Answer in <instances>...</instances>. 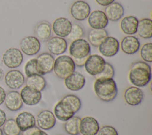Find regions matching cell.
Here are the masks:
<instances>
[{"mask_svg": "<svg viewBox=\"0 0 152 135\" xmlns=\"http://www.w3.org/2000/svg\"><path fill=\"white\" fill-rule=\"evenodd\" d=\"M115 75V70L113 66L109 62H106L103 70L95 77L97 78H113Z\"/></svg>", "mask_w": 152, "mask_h": 135, "instance_id": "35", "label": "cell"}, {"mask_svg": "<svg viewBox=\"0 0 152 135\" xmlns=\"http://www.w3.org/2000/svg\"><path fill=\"white\" fill-rule=\"evenodd\" d=\"M4 103L5 107L11 111L20 110L23 105L20 92L14 90L10 91L6 94Z\"/></svg>", "mask_w": 152, "mask_h": 135, "instance_id": "21", "label": "cell"}, {"mask_svg": "<svg viewBox=\"0 0 152 135\" xmlns=\"http://www.w3.org/2000/svg\"><path fill=\"white\" fill-rule=\"evenodd\" d=\"M96 2L100 6L106 7L109 4H112L115 1V0H95Z\"/></svg>", "mask_w": 152, "mask_h": 135, "instance_id": "38", "label": "cell"}, {"mask_svg": "<svg viewBox=\"0 0 152 135\" xmlns=\"http://www.w3.org/2000/svg\"><path fill=\"white\" fill-rule=\"evenodd\" d=\"M2 131L5 135H20L21 131L13 118L6 120L2 126Z\"/></svg>", "mask_w": 152, "mask_h": 135, "instance_id": "30", "label": "cell"}, {"mask_svg": "<svg viewBox=\"0 0 152 135\" xmlns=\"http://www.w3.org/2000/svg\"><path fill=\"white\" fill-rule=\"evenodd\" d=\"M91 12L90 5L82 0L76 1L70 7L71 17L77 21H82L87 19Z\"/></svg>", "mask_w": 152, "mask_h": 135, "instance_id": "8", "label": "cell"}, {"mask_svg": "<svg viewBox=\"0 0 152 135\" xmlns=\"http://www.w3.org/2000/svg\"><path fill=\"white\" fill-rule=\"evenodd\" d=\"M80 120V117L74 115L65 121L64 127L65 132L69 135H78Z\"/></svg>", "mask_w": 152, "mask_h": 135, "instance_id": "29", "label": "cell"}, {"mask_svg": "<svg viewBox=\"0 0 152 135\" xmlns=\"http://www.w3.org/2000/svg\"><path fill=\"white\" fill-rule=\"evenodd\" d=\"M108 20L111 21H117L122 18L124 14V7L118 2H113L109 5L105 7L104 9Z\"/></svg>", "mask_w": 152, "mask_h": 135, "instance_id": "22", "label": "cell"}, {"mask_svg": "<svg viewBox=\"0 0 152 135\" xmlns=\"http://www.w3.org/2000/svg\"><path fill=\"white\" fill-rule=\"evenodd\" d=\"M20 94L23 102L29 106L39 104L42 99L41 91L27 85L21 89Z\"/></svg>", "mask_w": 152, "mask_h": 135, "instance_id": "11", "label": "cell"}, {"mask_svg": "<svg viewBox=\"0 0 152 135\" xmlns=\"http://www.w3.org/2000/svg\"><path fill=\"white\" fill-rule=\"evenodd\" d=\"M137 33L144 39L151 38L152 37V21L150 18H144L138 20Z\"/></svg>", "mask_w": 152, "mask_h": 135, "instance_id": "27", "label": "cell"}, {"mask_svg": "<svg viewBox=\"0 0 152 135\" xmlns=\"http://www.w3.org/2000/svg\"><path fill=\"white\" fill-rule=\"evenodd\" d=\"M21 135H48L44 130L40 129L36 126L23 131Z\"/></svg>", "mask_w": 152, "mask_h": 135, "instance_id": "37", "label": "cell"}, {"mask_svg": "<svg viewBox=\"0 0 152 135\" xmlns=\"http://www.w3.org/2000/svg\"><path fill=\"white\" fill-rule=\"evenodd\" d=\"M94 91L102 101L110 102L116 97L118 88L113 78H97L93 84Z\"/></svg>", "mask_w": 152, "mask_h": 135, "instance_id": "2", "label": "cell"}, {"mask_svg": "<svg viewBox=\"0 0 152 135\" xmlns=\"http://www.w3.org/2000/svg\"><path fill=\"white\" fill-rule=\"evenodd\" d=\"M128 78L133 86L144 87L147 85L151 79V69L148 63L137 61L131 64Z\"/></svg>", "mask_w": 152, "mask_h": 135, "instance_id": "1", "label": "cell"}, {"mask_svg": "<svg viewBox=\"0 0 152 135\" xmlns=\"http://www.w3.org/2000/svg\"><path fill=\"white\" fill-rule=\"evenodd\" d=\"M99 128V123L95 118L86 116L81 118L79 131L82 135H96Z\"/></svg>", "mask_w": 152, "mask_h": 135, "instance_id": "15", "label": "cell"}, {"mask_svg": "<svg viewBox=\"0 0 152 135\" xmlns=\"http://www.w3.org/2000/svg\"><path fill=\"white\" fill-rule=\"evenodd\" d=\"M36 59V66L39 74L45 75L53 70L55 58L49 53H42Z\"/></svg>", "mask_w": 152, "mask_h": 135, "instance_id": "10", "label": "cell"}, {"mask_svg": "<svg viewBox=\"0 0 152 135\" xmlns=\"http://www.w3.org/2000/svg\"><path fill=\"white\" fill-rule=\"evenodd\" d=\"M108 36L105 29H90L87 33L88 42L93 47H98L102 41Z\"/></svg>", "mask_w": 152, "mask_h": 135, "instance_id": "26", "label": "cell"}, {"mask_svg": "<svg viewBox=\"0 0 152 135\" xmlns=\"http://www.w3.org/2000/svg\"><path fill=\"white\" fill-rule=\"evenodd\" d=\"M6 92L5 89L0 86V105L4 102L5 98L6 97Z\"/></svg>", "mask_w": 152, "mask_h": 135, "instance_id": "41", "label": "cell"}, {"mask_svg": "<svg viewBox=\"0 0 152 135\" xmlns=\"http://www.w3.org/2000/svg\"><path fill=\"white\" fill-rule=\"evenodd\" d=\"M62 99L67 101L70 104L73 108L75 114L80 110L81 107V101L77 95L74 94H68L63 97Z\"/></svg>", "mask_w": 152, "mask_h": 135, "instance_id": "33", "label": "cell"}, {"mask_svg": "<svg viewBox=\"0 0 152 135\" xmlns=\"http://www.w3.org/2000/svg\"><path fill=\"white\" fill-rule=\"evenodd\" d=\"M36 37L40 41H47L52 37V25L47 21H42L34 28Z\"/></svg>", "mask_w": 152, "mask_h": 135, "instance_id": "25", "label": "cell"}, {"mask_svg": "<svg viewBox=\"0 0 152 135\" xmlns=\"http://www.w3.org/2000/svg\"><path fill=\"white\" fill-rule=\"evenodd\" d=\"M2 59L5 66L10 69H14L21 65L23 60V53L17 48L11 47L5 51Z\"/></svg>", "mask_w": 152, "mask_h": 135, "instance_id": "6", "label": "cell"}, {"mask_svg": "<svg viewBox=\"0 0 152 135\" xmlns=\"http://www.w3.org/2000/svg\"><path fill=\"white\" fill-rule=\"evenodd\" d=\"M7 120L6 114L4 110L0 108V127H2Z\"/></svg>", "mask_w": 152, "mask_h": 135, "instance_id": "39", "label": "cell"}, {"mask_svg": "<svg viewBox=\"0 0 152 135\" xmlns=\"http://www.w3.org/2000/svg\"><path fill=\"white\" fill-rule=\"evenodd\" d=\"M40 41L35 36H26L20 42V50L27 56L36 55L40 51Z\"/></svg>", "mask_w": 152, "mask_h": 135, "instance_id": "9", "label": "cell"}, {"mask_svg": "<svg viewBox=\"0 0 152 135\" xmlns=\"http://www.w3.org/2000/svg\"><path fill=\"white\" fill-rule=\"evenodd\" d=\"M46 47L49 53L59 56L66 51L68 43L66 40L63 37L53 36L47 41Z\"/></svg>", "mask_w": 152, "mask_h": 135, "instance_id": "14", "label": "cell"}, {"mask_svg": "<svg viewBox=\"0 0 152 135\" xmlns=\"http://www.w3.org/2000/svg\"><path fill=\"white\" fill-rule=\"evenodd\" d=\"M69 53L72 59H83L87 57L91 53L90 43L84 38L71 41L69 46Z\"/></svg>", "mask_w": 152, "mask_h": 135, "instance_id": "4", "label": "cell"}, {"mask_svg": "<svg viewBox=\"0 0 152 135\" xmlns=\"http://www.w3.org/2000/svg\"><path fill=\"white\" fill-rule=\"evenodd\" d=\"M106 62L104 59L99 54H90L87 57L84 66L87 73L96 76L103 70Z\"/></svg>", "mask_w": 152, "mask_h": 135, "instance_id": "5", "label": "cell"}, {"mask_svg": "<svg viewBox=\"0 0 152 135\" xmlns=\"http://www.w3.org/2000/svg\"><path fill=\"white\" fill-rule=\"evenodd\" d=\"M15 120L21 131L36 126V118L29 112L23 111L19 113Z\"/></svg>", "mask_w": 152, "mask_h": 135, "instance_id": "23", "label": "cell"}, {"mask_svg": "<svg viewBox=\"0 0 152 135\" xmlns=\"http://www.w3.org/2000/svg\"><path fill=\"white\" fill-rule=\"evenodd\" d=\"M87 22L93 29H104L108 25L109 20L103 11L95 10L90 12Z\"/></svg>", "mask_w": 152, "mask_h": 135, "instance_id": "18", "label": "cell"}, {"mask_svg": "<svg viewBox=\"0 0 152 135\" xmlns=\"http://www.w3.org/2000/svg\"><path fill=\"white\" fill-rule=\"evenodd\" d=\"M85 34V30L82 25L78 22H74L72 24L71 30L67 36L68 40L72 41L74 40L82 38Z\"/></svg>", "mask_w": 152, "mask_h": 135, "instance_id": "31", "label": "cell"}, {"mask_svg": "<svg viewBox=\"0 0 152 135\" xmlns=\"http://www.w3.org/2000/svg\"><path fill=\"white\" fill-rule=\"evenodd\" d=\"M96 135H119V134L115 128L109 125H104L99 128Z\"/></svg>", "mask_w": 152, "mask_h": 135, "instance_id": "36", "label": "cell"}, {"mask_svg": "<svg viewBox=\"0 0 152 135\" xmlns=\"http://www.w3.org/2000/svg\"><path fill=\"white\" fill-rule=\"evenodd\" d=\"M4 76V70L3 69L0 67V81L2 80V79L3 78Z\"/></svg>", "mask_w": 152, "mask_h": 135, "instance_id": "42", "label": "cell"}, {"mask_svg": "<svg viewBox=\"0 0 152 135\" xmlns=\"http://www.w3.org/2000/svg\"><path fill=\"white\" fill-rule=\"evenodd\" d=\"M24 71L27 77L37 74L39 75L37 69L36 58L30 59L26 63L24 67Z\"/></svg>", "mask_w": 152, "mask_h": 135, "instance_id": "34", "label": "cell"}, {"mask_svg": "<svg viewBox=\"0 0 152 135\" xmlns=\"http://www.w3.org/2000/svg\"><path fill=\"white\" fill-rule=\"evenodd\" d=\"M4 82L9 88L17 89L20 88L24 85L25 78L21 71L17 69H11L5 75Z\"/></svg>", "mask_w": 152, "mask_h": 135, "instance_id": "12", "label": "cell"}, {"mask_svg": "<svg viewBox=\"0 0 152 135\" xmlns=\"http://www.w3.org/2000/svg\"><path fill=\"white\" fill-rule=\"evenodd\" d=\"M0 135H4V133H3L2 130L1 128H0Z\"/></svg>", "mask_w": 152, "mask_h": 135, "instance_id": "43", "label": "cell"}, {"mask_svg": "<svg viewBox=\"0 0 152 135\" xmlns=\"http://www.w3.org/2000/svg\"><path fill=\"white\" fill-rule=\"evenodd\" d=\"M100 53L107 57L115 56L120 49L119 41L112 36L106 37L98 46Z\"/></svg>", "mask_w": 152, "mask_h": 135, "instance_id": "7", "label": "cell"}, {"mask_svg": "<svg viewBox=\"0 0 152 135\" xmlns=\"http://www.w3.org/2000/svg\"><path fill=\"white\" fill-rule=\"evenodd\" d=\"M85 76L79 72L74 71L72 74L64 79L65 87L72 91H78L81 89L86 84Z\"/></svg>", "mask_w": 152, "mask_h": 135, "instance_id": "19", "label": "cell"}, {"mask_svg": "<svg viewBox=\"0 0 152 135\" xmlns=\"http://www.w3.org/2000/svg\"><path fill=\"white\" fill-rule=\"evenodd\" d=\"M72 23L65 17H58L56 18L52 24V30L53 33L60 37H66L69 34Z\"/></svg>", "mask_w": 152, "mask_h": 135, "instance_id": "17", "label": "cell"}, {"mask_svg": "<svg viewBox=\"0 0 152 135\" xmlns=\"http://www.w3.org/2000/svg\"><path fill=\"white\" fill-rule=\"evenodd\" d=\"M26 85L42 91L46 86V81L43 76L37 74L27 77Z\"/></svg>", "mask_w": 152, "mask_h": 135, "instance_id": "28", "label": "cell"}, {"mask_svg": "<svg viewBox=\"0 0 152 135\" xmlns=\"http://www.w3.org/2000/svg\"><path fill=\"white\" fill-rule=\"evenodd\" d=\"M75 65L72 58L68 55H59L54 61L53 71L57 77L64 79L75 71Z\"/></svg>", "mask_w": 152, "mask_h": 135, "instance_id": "3", "label": "cell"}, {"mask_svg": "<svg viewBox=\"0 0 152 135\" xmlns=\"http://www.w3.org/2000/svg\"><path fill=\"white\" fill-rule=\"evenodd\" d=\"M86 59L87 57L83 58V59H72L74 62L75 66L78 67H83L84 65Z\"/></svg>", "mask_w": 152, "mask_h": 135, "instance_id": "40", "label": "cell"}, {"mask_svg": "<svg viewBox=\"0 0 152 135\" xmlns=\"http://www.w3.org/2000/svg\"><path fill=\"white\" fill-rule=\"evenodd\" d=\"M138 24V18L133 15H128L122 18L120 21V28L126 35H133L137 33Z\"/></svg>", "mask_w": 152, "mask_h": 135, "instance_id": "24", "label": "cell"}, {"mask_svg": "<svg viewBox=\"0 0 152 135\" xmlns=\"http://www.w3.org/2000/svg\"><path fill=\"white\" fill-rule=\"evenodd\" d=\"M140 55L142 60L147 63L152 62V43L144 44L140 50Z\"/></svg>", "mask_w": 152, "mask_h": 135, "instance_id": "32", "label": "cell"}, {"mask_svg": "<svg viewBox=\"0 0 152 135\" xmlns=\"http://www.w3.org/2000/svg\"><path fill=\"white\" fill-rule=\"evenodd\" d=\"M56 117L53 113L48 110L40 111L36 116V122L38 127L43 130L52 129L56 124Z\"/></svg>", "mask_w": 152, "mask_h": 135, "instance_id": "13", "label": "cell"}, {"mask_svg": "<svg viewBox=\"0 0 152 135\" xmlns=\"http://www.w3.org/2000/svg\"><path fill=\"white\" fill-rule=\"evenodd\" d=\"M124 98L127 104L131 106H137L142 101L144 92L139 87L131 86L125 90Z\"/></svg>", "mask_w": 152, "mask_h": 135, "instance_id": "16", "label": "cell"}, {"mask_svg": "<svg viewBox=\"0 0 152 135\" xmlns=\"http://www.w3.org/2000/svg\"><path fill=\"white\" fill-rule=\"evenodd\" d=\"M119 44L121 50L126 54H134L140 48V43L138 38L133 35L125 36Z\"/></svg>", "mask_w": 152, "mask_h": 135, "instance_id": "20", "label": "cell"}]
</instances>
